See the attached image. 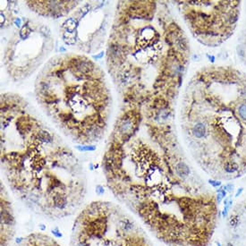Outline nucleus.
Listing matches in <instances>:
<instances>
[{
  "label": "nucleus",
  "instance_id": "1",
  "mask_svg": "<svg viewBox=\"0 0 246 246\" xmlns=\"http://www.w3.org/2000/svg\"><path fill=\"white\" fill-rule=\"evenodd\" d=\"M182 159L148 144L112 140L103 159L109 186L159 240L168 246H202L214 223V204L191 176L176 171Z\"/></svg>",
  "mask_w": 246,
  "mask_h": 246
},
{
  "label": "nucleus",
  "instance_id": "2",
  "mask_svg": "<svg viewBox=\"0 0 246 246\" xmlns=\"http://www.w3.org/2000/svg\"><path fill=\"white\" fill-rule=\"evenodd\" d=\"M185 128L192 154L214 177L246 171V73L210 68L193 82Z\"/></svg>",
  "mask_w": 246,
  "mask_h": 246
},
{
  "label": "nucleus",
  "instance_id": "3",
  "mask_svg": "<svg viewBox=\"0 0 246 246\" xmlns=\"http://www.w3.org/2000/svg\"><path fill=\"white\" fill-rule=\"evenodd\" d=\"M2 164L18 198L44 219L73 215L85 199L82 166L73 152L45 131L15 145H5Z\"/></svg>",
  "mask_w": 246,
  "mask_h": 246
},
{
  "label": "nucleus",
  "instance_id": "4",
  "mask_svg": "<svg viewBox=\"0 0 246 246\" xmlns=\"http://www.w3.org/2000/svg\"><path fill=\"white\" fill-rule=\"evenodd\" d=\"M70 246H153L129 213L109 201L87 205L73 222Z\"/></svg>",
  "mask_w": 246,
  "mask_h": 246
},
{
  "label": "nucleus",
  "instance_id": "5",
  "mask_svg": "<svg viewBox=\"0 0 246 246\" xmlns=\"http://www.w3.org/2000/svg\"><path fill=\"white\" fill-rule=\"evenodd\" d=\"M195 8L187 11L186 19L193 32L208 45L216 46L227 40L240 16V2H191Z\"/></svg>",
  "mask_w": 246,
  "mask_h": 246
},
{
  "label": "nucleus",
  "instance_id": "6",
  "mask_svg": "<svg viewBox=\"0 0 246 246\" xmlns=\"http://www.w3.org/2000/svg\"><path fill=\"white\" fill-rule=\"evenodd\" d=\"M1 246H9L15 231V220L10 202L2 190L1 198Z\"/></svg>",
  "mask_w": 246,
  "mask_h": 246
},
{
  "label": "nucleus",
  "instance_id": "7",
  "mask_svg": "<svg viewBox=\"0 0 246 246\" xmlns=\"http://www.w3.org/2000/svg\"><path fill=\"white\" fill-rule=\"evenodd\" d=\"M12 246H61L52 237L41 234L33 233L22 238Z\"/></svg>",
  "mask_w": 246,
  "mask_h": 246
},
{
  "label": "nucleus",
  "instance_id": "8",
  "mask_svg": "<svg viewBox=\"0 0 246 246\" xmlns=\"http://www.w3.org/2000/svg\"><path fill=\"white\" fill-rule=\"evenodd\" d=\"M239 44H240L239 47L241 48L240 55L243 56L244 61L245 62L246 65V14L244 23H243V28H242V30H241V34H240V37H239Z\"/></svg>",
  "mask_w": 246,
  "mask_h": 246
},
{
  "label": "nucleus",
  "instance_id": "9",
  "mask_svg": "<svg viewBox=\"0 0 246 246\" xmlns=\"http://www.w3.org/2000/svg\"><path fill=\"white\" fill-rule=\"evenodd\" d=\"M238 218L239 217H237V216H231V219H230V221H229L231 226H236L238 225V223H239V219Z\"/></svg>",
  "mask_w": 246,
  "mask_h": 246
},
{
  "label": "nucleus",
  "instance_id": "10",
  "mask_svg": "<svg viewBox=\"0 0 246 246\" xmlns=\"http://www.w3.org/2000/svg\"><path fill=\"white\" fill-rule=\"evenodd\" d=\"M242 191H243V189H240L239 191H237V193H236V195H235V196H236V197H238V196L241 194V192H242Z\"/></svg>",
  "mask_w": 246,
  "mask_h": 246
},
{
  "label": "nucleus",
  "instance_id": "11",
  "mask_svg": "<svg viewBox=\"0 0 246 246\" xmlns=\"http://www.w3.org/2000/svg\"><path fill=\"white\" fill-rule=\"evenodd\" d=\"M217 244H218V246H221V244H220V243H219V242H218V243H217Z\"/></svg>",
  "mask_w": 246,
  "mask_h": 246
},
{
  "label": "nucleus",
  "instance_id": "12",
  "mask_svg": "<svg viewBox=\"0 0 246 246\" xmlns=\"http://www.w3.org/2000/svg\"><path fill=\"white\" fill-rule=\"evenodd\" d=\"M226 246H234L233 244H226Z\"/></svg>",
  "mask_w": 246,
  "mask_h": 246
},
{
  "label": "nucleus",
  "instance_id": "13",
  "mask_svg": "<svg viewBox=\"0 0 246 246\" xmlns=\"http://www.w3.org/2000/svg\"><path fill=\"white\" fill-rule=\"evenodd\" d=\"M245 209H246V205H245Z\"/></svg>",
  "mask_w": 246,
  "mask_h": 246
}]
</instances>
